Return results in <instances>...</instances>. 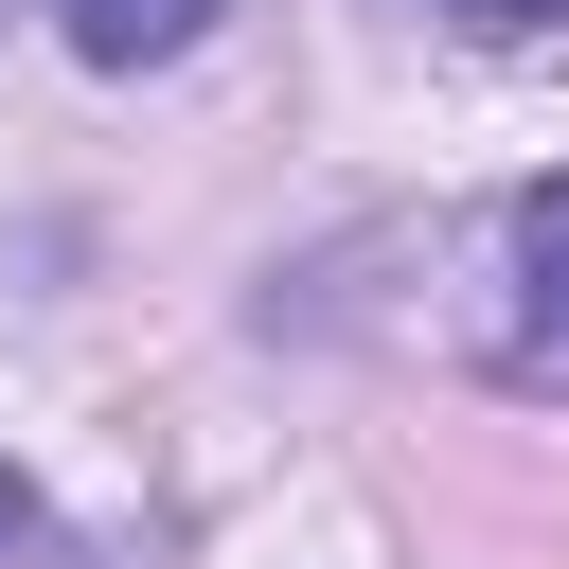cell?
<instances>
[{
  "label": "cell",
  "mask_w": 569,
  "mask_h": 569,
  "mask_svg": "<svg viewBox=\"0 0 569 569\" xmlns=\"http://www.w3.org/2000/svg\"><path fill=\"white\" fill-rule=\"evenodd\" d=\"M516 373L569 391V178L516 196Z\"/></svg>",
  "instance_id": "cell-1"
},
{
  "label": "cell",
  "mask_w": 569,
  "mask_h": 569,
  "mask_svg": "<svg viewBox=\"0 0 569 569\" xmlns=\"http://www.w3.org/2000/svg\"><path fill=\"white\" fill-rule=\"evenodd\" d=\"M462 18H551V0H462Z\"/></svg>",
  "instance_id": "cell-4"
},
{
  "label": "cell",
  "mask_w": 569,
  "mask_h": 569,
  "mask_svg": "<svg viewBox=\"0 0 569 569\" xmlns=\"http://www.w3.org/2000/svg\"><path fill=\"white\" fill-rule=\"evenodd\" d=\"M53 18H71V53H89V71H160V53H196V36H213V0H53Z\"/></svg>",
  "instance_id": "cell-2"
},
{
  "label": "cell",
  "mask_w": 569,
  "mask_h": 569,
  "mask_svg": "<svg viewBox=\"0 0 569 569\" xmlns=\"http://www.w3.org/2000/svg\"><path fill=\"white\" fill-rule=\"evenodd\" d=\"M0 569H53V516H36V480H0Z\"/></svg>",
  "instance_id": "cell-3"
}]
</instances>
